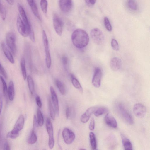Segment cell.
<instances>
[{
  "label": "cell",
  "instance_id": "obj_1",
  "mask_svg": "<svg viewBox=\"0 0 150 150\" xmlns=\"http://www.w3.org/2000/svg\"><path fill=\"white\" fill-rule=\"evenodd\" d=\"M71 39L74 45L79 49L85 47L89 41L88 34L85 30L81 29H77L74 31L71 35Z\"/></svg>",
  "mask_w": 150,
  "mask_h": 150
},
{
  "label": "cell",
  "instance_id": "obj_2",
  "mask_svg": "<svg viewBox=\"0 0 150 150\" xmlns=\"http://www.w3.org/2000/svg\"><path fill=\"white\" fill-rule=\"evenodd\" d=\"M16 26L18 32L24 37L29 36L33 31L31 26H28L24 23L19 15L17 18Z\"/></svg>",
  "mask_w": 150,
  "mask_h": 150
},
{
  "label": "cell",
  "instance_id": "obj_3",
  "mask_svg": "<svg viewBox=\"0 0 150 150\" xmlns=\"http://www.w3.org/2000/svg\"><path fill=\"white\" fill-rule=\"evenodd\" d=\"M90 35L93 40L96 44L100 45L104 43V35L99 29L97 28L93 29L91 31Z\"/></svg>",
  "mask_w": 150,
  "mask_h": 150
},
{
  "label": "cell",
  "instance_id": "obj_4",
  "mask_svg": "<svg viewBox=\"0 0 150 150\" xmlns=\"http://www.w3.org/2000/svg\"><path fill=\"white\" fill-rule=\"evenodd\" d=\"M7 44L13 54L15 55L16 52V35L15 33L11 32L7 33L6 37Z\"/></svg>",
  "mask_w": 150,
  "mask_h": 150
},
{
  "label": "cell",
  "instance_id": "obj_5",
  "mask_svg": "<svg viewBox=\"0 0 150 150\" xmlns=\"http://www.w3.org/2000/svg\"><path fill=\"white\" fill-rule=\"evenodd\" d=\"M46 129L49 136L48 145L49 148L52 149L54 146V140L53 135V129L51 121L47 117L46 122Z\"/></svg>",
  "mask_w": 150,
  "mask_h": 150
},
{
  "label": "cell",
  "instance_id": "obj_6",
  "mask_svg": "<svg viewBox=\"0 0 150 150\" xmlns=\"http://www.w3.org/2000/svg\"><path fill=\"white\" fill-rule=\"evenodd\" d=\"M53 26L57 33L59 36L62 35L63 23L60 18L56 14H54L53 16Z\"/></svg>",
  "mask_w": 150,
  "mask_h": 150
},
{
  "label": "cell",
  "instance_id": "obj_7",
  "mask_svg": "<svg viewBox=\"0 0 150 150\" xmlns=\"http://www.w3.org/2000/svg\"><path fill=\"white\" fill-rule=\"evenodd\" d=\"M42 37L45 53V62L47 64L51 63V57L50 52L49 42L45 31L43 30L42 32Z\"/></svg>",
  "mask_w": 150,
  "mask_h": 150
},
{
  "label": "cell",
  "instance_id": "obj_8",
  "mask_svg": "<svg viewBox=\"0 0 150 150\" xmlns=\"http://www.w3.org/2000/svg\"><path fill=\"white\" fill-rule=\"evenodd\" d=\"M118 109L120 113L122 118L128 124L132 125L133 122L132 117L122 103H119Z\"/></svg>",
  "mask_w": 150,
  "mask_h": 150
},
{
  "label": "cell",
  "instance_id": "obj_9",
  "mask_svg": "<svg viewBox=\"0 0 150 150\" xmlns=\"http://www.w3.org/2000/svg\"><path fill=\"white\" fill-rule=\"evenodd\" d=\"M62 135L64 142L67 144L72 143L75 138V134L73 132L67 128L64 129Z\"/></svg>",
  "mask_w": 150,
  "mask_h": 150
},
{
  "label": "cell",
  "instance_id": "obj_10",
  "mask_svg": "<svg viewBox=\"0 0 150 150\" xmlns=\"http://www.w3.org/2000/svg\"><path fill=\"white\" fill-rule=\"evenodd\" d=\"M102 75L101 69L98 67L96 68L95 69L92 81V84L95 87L98 88L100 87Z\"/></svg>",
  "mask_w": 150,
  "mask_h": 150
},
{
  "label": "cell",
  "instance_id": "obj_11",
  "mask_svg": "<svg viewBox=\"0 0 150 150\" xmlns=\"http://www.w3.org/2000/svg\"><path fill=\"white\" fill-rule=\"evenodd\" d=\"M133 111L135 115L138 117H143L145 115L146 109L145 106L141 103L135 104L133 108Z\"/></svg>",
  "mask_w": 150,
  "mask_h": 150
},
{
  "label": "cell",
  "instance_id": "obj_12",
  "mask_svg": "<svg viewBox=\"0 0 150 150\" xmlns=\"http://www.w3.org/2000/svg\"><path fill=\"white\" fill-rule=\"evenodd\" d=\"M73 5L72 0H59V8L63 12L69 13L71 10Z\"/></svg>",
  "mask_w": 150,
  "mask_h": 150
},
{
  "label": "cell",
  "instance_id": "obj_13",
  "mask_svg": "<svg viewBox=\"0 0 150 150\" xmlns=\"http://www.w3.org/2000/svg\"><path fill=\"white\" fill-rule=\"evenodd\" d=\"M50 91L53 106L57 115L59 114V108L58 98L53 87H50Z\"/></svg>",
  "mask_w": 150,
  "mask_h": 150
},
{
  "label": "cell",
  "instance_id": "obj_14",
  "mask_svg": "<svg viewBox=\"0 0 150 150\" xmlns=\"http://www.w3.org/2000/svg\"><path fill=\"white\" fill-rule=\"evenodd\" d=\"M97 107L93 106L88 108L86 112L81 116V121L85 123L89 120L91 114L94 113Z\"/></svg>",
  "mask_w": 150,
  "mask_h": 150
},
{
  "label": "cell",
  "instance_id": "obj_15",
  "mask_svg": "<svg viewBox=\"0 0 150 150\" xmlns=\"http://www.w3.org/2000/svg\"><path fill=\"white\" fill-rule=\"evenodd\" d=\"M104 120L107 125L112 128H116L117 127V121L111 114L107 113L105 117Z\"/></svg>",
  "mask_w": 150,
  "mask_h": 150
},
{
  "label": "cell",
  "instance_id": "obj_16",
  "mask_svg": "<svg viewBox=\"0 0 150 150\" xmlns=\"http://www.w3.org/2000/svg\"><path fill=\"white\" fill-rule=\"evenodd\" d=\"M121 65V60L118 57H114L110 61V67L113 71H116L119 70L120 68Z\"/></svg>",
  "mask_w": 150,
  "mask_h": 150
},
{
  "label": "cell",
  "instance_id": "obj_17",
  "mask_svg": "<svg viewBox=\"0 0 150 150\" xmlns=\"http://www.w3.org/2000/svg\"><path fill=\"white\" fill-rule=\"evenodd\" d=\"M24 124V117L23 115H21L16 121L13 129L19 132L23 129Z\"/></svg>",
  "mask_w": 150,
  "mask_h": 150
},
{
  "label": "cell",
  "instance_id": "obj_18",
  "mask_svg": "<svg viewBox=\"0 0 150 150\" xmlns=\"http://www.w3.org/2000/svg\"><path fill=\"white\" fill-rule=\"evenodd\" d=\"M18 11L21 19L24 23L27 26H31L25 13V11L21 5L18 4Z\"/></svg>",
  "mask_w": 150,
  "mask_h": 150
},
{
  "label": "cell",
  "instance_id": "obj_19",
  "mask_svg": "<svg viewBox=\"0 0 150 150\" xmlns=\"http://www.w3.org/2000/svg\"><path fill=\"white\" fill-rule=\"evenodd\" d=\"M1 46L3 51L6 58L11 63L14 64L15 62L14 59L9 49L3 42L1 44Z\"/></svg>",
  "mask_w": 150,
  "mask_h": 150
},
{
  "label": "cell",
  "instance_id": "obj_20",
  "mask_svg": "<svg viewBox=\"0 0 150 150\" xmlns=\"http://www.w3.org/2000/svg\"><path fill=\"white\" fill-rule=\"evenodd\" d=\"M70 77L71 83L74 87L78 89L81 93H82L83 88L78 80L73 74H71Z\"/></svg>",
  "mask_w": 150,
  "mask_h": 150
},
{
  "label": "cell",
  "instance_id": "obj_21",
  "mask_svg": "<svg viewBox=\"0 0 150 150\" xmlns=\"http://www.w3.org/2000/svg\"><path fill=\"white\" fill-rule=\"evenodd\" d=\"M8 94L9 100L11 101L13 100L14 97L15 90L13 83L11 81L9 83L8 89Z\"/></svg>",
  "mask_w": 150,
  "mask_h": 150
},
{
  "label": "cell",
  "instance_id": "obj_22",
  "mask_svg": "<svg viewBox=\"0 0 150 150\" xmlns=\"http://www.w3.org/2000/svg\"><path fill=\"white\" fill-rule=\"evenodd\" d=\"M108 109L103 106L97 107L94 112L96 116H98L108 112Z\"/></svg>",
  "mask_w": 150,
  "mask_h": 150
},
{
  "label": "cell",
  "instance_id": "obj_23",
  "mask_svg": "<svg viewBox=\"0 0 150 150\" xmlns=\"http://www.w3.org/2000/svg\"><path fill=\"white\" fill-rule=\"evenodd\" d=\"M122 143L125 150H132V146L130 140L124 136H122Z\"/></svg>",
  "mask_w": 150,
  "mask_h": 150
},
{
  "label": "cell",
  "instance_id": "obj_24",
  "mask_svg": "<svg viewBox=\"0 0 150 150\" xmlns=\"http://www.w3.org/2000/svg\"><path fill=\"white\" fill-rule=\"evenodd\" d=\"M55 84L61 94L63 95H64L66 91L64 84L58 79L55 81Z\"/></svg>",
  "mask_w": 150,
  "mask_h": 150
},
{
  "label": "cell",
  "instance_id": "obj_25",
  "mask_svg": "<svg viewBox=\"0 0 150 150\" xmlns=\"http://www.w3.org/2000/svg\"><path fill=\"white\" fill-rule=\"evenodd\" d=\"M90 143L93 150H95L97 147V144L95 136L94 133L91 132L89 133Z\"/></svg>",
  "mask_w": 150,
  "mask_h": 150
},
{
  "label": "cell",
  "instance_id": "obj_26",
  "mask_svg": "<svg viewBox=\"0 0 150 150\" xmlns=\"http://www.w3.org/2000/svg\"><path fill=\"white\" fill-rule=\"evenodd\" d=\"M20 65L23 77L24 80H25L27 78L26 71L25 68V60L24 57H22L21 59Z\"/></svg>",
  "mask_w": 150,
  "mask_h": 150
},
{
  "label": "cell",
  "instance_id": "obj_27",
  "mask_svg": "<svg viewBox=\"0 0 150 150\" xmlns=\"http://www.w3.org/2000/svg\"><path fill=\"white\" fill-rule=\"evenodd\" d=\"M27 80L29 91L32 94L34 90V84L33 79L31 76L28 75L27 77Z\"/></svg>",
  "mask_w": 150,
  "mask_h": 150
},
{
  "label": "cell",
  "instance_id": "obj_28",
  "mask_svg": "<svg viewBox=\"0 0 150 150\" xmlns=\"http://www.w3.org/2000/svg\"><path fill=\"white\" fill-rule=\"evenodd\" d=\"M29 6L30 7L34 15L38 19L40 20V17L39 16L38 9L35 2L34 1L33 3L29 5Z\"/></svg>",
  "mask_w": 150,
  "mask_h": 150
},
{
  "label": "cell",
  "instance_id": "obj_29",
  "mask_svg": "<svg viewBox=\"0 0 150 150\" xmlns=\"http://www.w3.org/2000/svg\"><path fill=\"white\" fill-rule=\"evenodd\" d=\"M37 115L38 124L41 127L44 123V118L42 112L39 108L37 110Z\"/></svg>",
  "mask_w": 150,
  "mask_h": 150
},
{
  "label": "cell",
  "instance_id": "obj_30",
  "mask_svg": "<svg viewBox=\"0 0 150 150\" xmlns=\"http://www.w3.org/2000/svg\"><path fill=\"white\" fill-rule=\"evenodd\" d=\"M48 103L50 116L52 119L54 120L55 119L56 113L53 106L52 105L51 100L50 99L48 100Z\"/></svg>",
  "mask_w": 150,
  "mask_h": 150
},
{
  "label": "cell",
  "instance_id": "obj_31",
  "mask_svg": "<svg viewBox=\"0 0 150 150\" xmlns=\"http://www.w3.org/2000/svg\"><path fill=\"white\" fill-rule=\"evenodd\" d=\"M37 136L35 131L33 130L28 140V143L30 144L35 143L37 140Z\"/></svg>",
  "mask_w": 150,
  "mask_h": 150
},
{
  "label": "cell",
  "instance_id": "obj_32",
  "mask_svg": "<svg viewBox=\"0 0 150 150\" xmlns=\"http://www.w3.org/2000/svg\"><path fill=\"white\" fill-rule=\"evenodd\" d=\"M48 3L47 0H41L40 6L43 12L46 14L47 12Z\"/></svg>",
  "mask_w": 150,
  "mask_h": 150
},
{
  "label": "cell",
  "instance_id": "obj_33",
  "mask_svg": "<svg viewBox=\"0 0 150 150\" xmlns=\"http://www.w3.org/2000/svg\"><path fill=\"white\" fill-rule=\"evenodd\" d=\"M19 135V132L16 131L13 129L8 132L6 135L7 137L11 139H16Z\"/></svg>",
  "mask_w": 150,
  "mask_h": 150
},
{
  "label": "cell",
  "instance_id": "obj_34",
  "mask_svg": "<svg viewBox=\"0 0 150 150\" xmlns=\"http://www.w3.org/2000/svg\"><path fill=\"white\" fill-rule=\"evenodd\" d=\"M127 5L132 10H136L137 9V5L135 0H128Z\"/></svg>",
  "mask_w": 150,
  "mask_h": 150
},
{
  "label": "cell",
  "instance_id": "obj_35",
  "mask_svg": "<svg viewBox=\"0 0 150 150\" xmlns=\"http://www.w3.org/2000/svg\"><path fill=\"white\" fill-rule=\"evenodd\" d=\"M6 11L4 6L0 3V15L1 19L3 21L5 20L6 17Z\"/></svg>",
  "mask_w": 150,
  "mask_h": 150
},
{
  "label": "cell",
  "instance_id": "obj_36",
  "mask_svg": "<svg viewBox=\"0 0 150 150\" xmlns=\"http://www.w3.org/2000/svg\"><path fill=\"white\" fill-rule=\"evenodd\" d=\"M0 79L2 83L4 95V96L6 97L8 94V89L6 83L2 76H0Z\"/></svg>",
  "mask_w": 150,
  "mask_h": 150
},
{
  "label": "cell",
  "instance_id": "obj_37",
  "mask_svg": "<svg viewBox=\"0 0 150 150\" xmlns=\"http://www.w3.org/2000/svg\"><path fill=\"white\" fill-rule=\"evenodd\" d=\"M104 25L106 29L109 31H111L112 27L108 18L105 17L104 18Z\"/></svg>",
  "mask_w": 150,
  "mask_h": 150
},
{
  "label": "cell",
  "instance_id": "obj_38",
  "mask_svg": "<svg viewBox=\"0 0 150 150\" xmlns=\"http://www.w3.org/2000/svg\"><path fill=\"white\" fill-rule=\"evenodd\" d=\"M111 46L113 50L115 51H118L119 50V46L117 41L115 39H112L111 42Z\"/></svg>",
  "mask_w": 150,
  "mask_h": 150
},
{
  "label": "cell",
  "instance_id": "obj_39",
  "mask_svg": "<svg viewBox=\"0 0 150 150\" xmlns=\"http://www.w3.org/2000/svg\"><path fill=\"white\" fill-rule=\"evenodd\" d=\"M0 73L6 79L7 78V73L1 65L0 62Z\"/></svg>",
  "mask_w": 150,
  "mask_h": 150
},
{
  "label": "cell",
  "instance_id": "obj_40",
  "mask_svg": "<svg viewBox=\"0 0 150 150\" xmlns=\"http://www.w3.org/2000/svg\"><path fill=\"white\" fill-rule=\"evenodd\" d=\"M95 127V120L92 117L89 125V129L91 130H93Z\"/></svg>",
  "mask_w": 150,
  "mask_h": 150
},
{
  "label": "cell",
  "instance_id": "obj_41",
  "mask_svg": "<svg viewBox=\"0 0 150 150\" xmlns=\"http://www.w3.org/2000/svg\"><path fill=\"white\" fill-rule=\"evenodd\" d=\"M38 122L37 119L35 115H34L33 120V130L35 131L38 126Z\"/></svg>",
  "mask_w": 150,
  "mask_h": 150
},
{
  "label": "cell",
  "instance_id": "obj_42",
  "mask_svg": "<svg viewBox=\"0 0 150 150\" xmlns=\"http://www.w3.org/2000/svg\"><path fill=\"white\" fill-rule=\"evenodd\" d=\"M37 104L39 108H41L42 106V103L40 97L37 96L35 98Z\"/></svg>",
  "mask_w": 150,
  "mask_h": 150
},
{
  "label": "cell",
  "instance_id": "obj_43",
  "mask_svg": "<svg viewBox=\"0 0 150 150\" xmlns=\"http://www.w3.org/2000/svg\"><path fill=\"white\" fill-rule=\"evenodd\" d=\"M85 3L89 6H93L95 4L96 0H84Z\"/></svg>",
  "mask_w": 150,
  "mask_h": 150
},
{
  "label": "cell",
  "instance_id": "obj_44",
  "mask_svg": "<svg viewBox=\"0 0 150 150\" xmlns=\"http://www.w3.org/2000/svg\"><path fill=\"white\" fill-rule=\"evenodd\" d=\"M62 64L64 66V67L66 66L68 62V60L67 57L65 56H63L62 57Z\"/></svg>",
  "mask_w": 150,
  "mask_h": 150
},
{
  "label": "cell",
  "instance_id": "obj_45",
  "mask_svg": "<svg viewBox=\"0 0 150 150\" xmlns=\"http://www.w3.org/2000/svg\"><path fill=\"white\" fill-rule=\"evenodd\" d=\"M71 111L69 107H67L66 110V115L67 118H69L70 115Z\"/></svg>",
  "mask_w": 150,
  "mask_h": 150
},
{
  "label": "cell",
  "instance_id": "obj_46",
  "mask_svg": "<svg viewBox=\"0 0 150 150\" xmlns=\"http://www.w3.org/2000/svg\"><path fill=\"white\" fill-rule=\"evenodd\" d=\"M4 150H10V147L8 143L6 141L5 142L4 146Z\"/></svg>",
  "mask_w": 150,
  "mask_h": 150
},
{
  "label": "cell",
  "instance_id": "obj_47",
  "mask_svg": "<svg viewBox=\"0 0 150 150\" xmlns=\"http://www.w3.org/2000/svg\"><path fill=\"white\" fill-rule=\"evenodd\" d=\"M2 106V100L1 96L0 94V115L1 114Z\"/></svg>",
  "mask_w": 150,
  "mask_h": 150
},
{
  "label": "cell",
  "instance_id": "obj_48",
  "mask_svg": "<svg viewBox=\"0 0 150 150\" xmlns=\"http://www.w3.org/2000/svg\"><path fill=\"white\" fill-rule=\"evenodd\" d=\"M8 4L10 5H13L14 3V0H6Z\"/></svg>",
  "mask_w": 150,
  "mask_h": 150
},
{
  "label": "cell",
  "instance_id": "obj_49",
  "mask_svg": "<svg viewBox=\"0 0 150 150\" xmlns=\"http://www.w3.org/2000/svg\"><path fill=\"white\" fill-rule=\"evenodd\" d=\"M27 2L29 5H30L33 2L35 1L34 0H26Z\"/></svg>",
  "mask_w": 150,
  "mask_h": 150
},
{
  "label": "cell",
  "instance_id": "obj_50",
  "mask_svg": "<svg viewBox=\"0 0 150 150\" xmlns=\"http://www.w3.org/2000/svg\"><path fill=\"white\" fill-rule=\"evenodd\" d=\"M1 3V2H0V3Z\"/></svg>",
  "mask_w": 150,
  "mask_h": 150
}]
</instances>
